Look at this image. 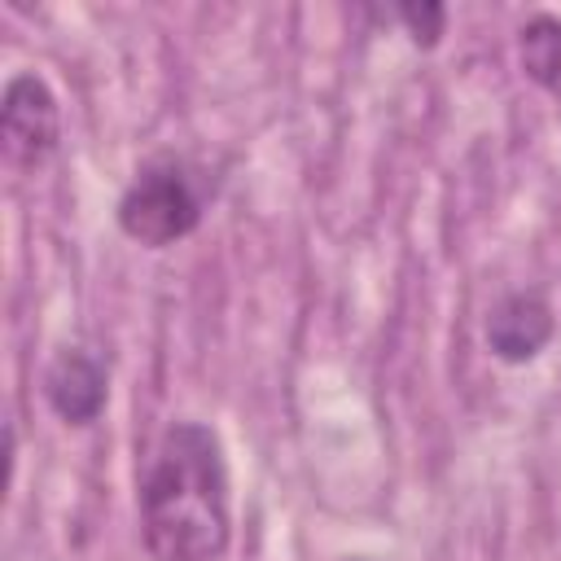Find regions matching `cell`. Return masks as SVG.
<instances>
[{
	"mask_svg": "<svg viewBox=\"0 0 561 561\" xmlns=\"http://www.w3.org/2000/svg\"><path fill=\"white\" fill-rule=\"evenodd\" d=\"M44 399L66 425H92L110 399V368L92 351L66 346L44 368Z\"/></svg>",
	"mask_w": 561,
	"mask_h": 561,
	"instance_id": "cell-5",
	"label": "cell"
},
{
	"mask_svg": "<svg viewBox=\"0 0 561 561\" xmlns=\"http://www.w3.org/2000/svg\"><path fill=\"white\" fill-rule=\"evenodd\" d=\"M517 61L535 88L548 96H561V18L557 13H535L517 31Z\"/></svg>",
	"mask_w": 561,
	"mask_h": 561,
	"instance_id": "cell-6",
	"label": "cell"
},
{
	"mask_svg": "<svg viewBox=\"0 0 561 561\" xmlns=\"http://www.w3.org/2000/svg\"><path fill=\"white\" fill-rule=\"evenodd\" d=\"M136 504L149 561H224L232 486L219 434L206 421H171L145 456Z\"/></svg>",
	"mask_w": 561,
	"mask_h": 561,
	"instance_id": "cell-1",
	"label": "cell"
},
{
	"mask_svg": "<svg viewBox=\"0 0 561 561\" xmlns=\"http://www.w3.org/2000/svg\"><path fill=\"white\" fill-rule=\"evenodd\" d=\"M118 228L145 250H162L197 232L206 215V184L184 158H153L145 162L118 197Z\"/></svg>",
	"mask_w": 561,
	"mask_h": 561,
	"instance_id": "cell-2",
	"label": "cell"
},
{
	"mask_svg": "<svg viewBox=\"0 0 561 561\" xmlns=\"http://www.w3.org/2000/svg\"><path fill=\"white\" fill-rule=\"evenodd\" d=\"M394 18L403 22V31H408V39H412L416 48H434V44L443 39V31H447V9H443V4H434V0L399 4V9H394Z\"/></svg>",
	"mask_w": 561,
	"mask_h": 561,
	"instance_id": "cell-7",
	"label": "cell"
},
{
	"mask_svg": "<svg viewBox=\"0 0 561 561\" xmlns=\"http://www.w3.org/2000/svg\"><path fill=\"white\" fill-rule=\"evenodd\" d=\"M0 140H4L9 162L22 167V171H39L57 153V145H61V110H57V96H53L44 75L22 70V75H13L4 83Z\"/></svg>",
	"mask_w": 561,
	"mask_h": 561,
	"instance_id": "cell-3",
	"label": "cell"
},
{
	"mask_svg": "<svg viewBox=\"0 0 561 561\" xmlns=\"http://www.w3.org/2000/svg\"><path fill=\"white\" fill-rule=\"evenodd\" d=\"M557 333V316L548 307V298L539 289H517V294H504L491 316H486V351L500 359V364H530Z\"/></svg>",
	"mask_w": 561,
	"mask_h": 561,
	"instance_id": "cell-4",
	"label": "cell"
}]
</instances>
